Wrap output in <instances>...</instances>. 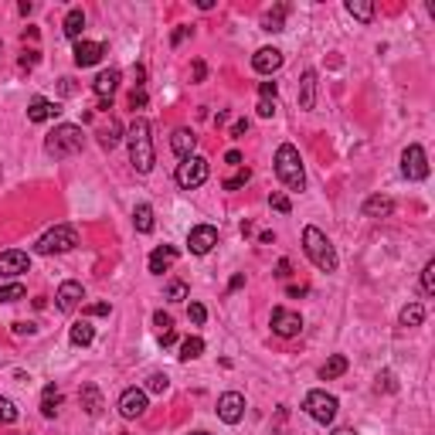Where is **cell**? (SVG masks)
Masks as SVG:
<instances>
[{"label": "cell", "instance_id": "obj_1", "mask_svg": "<svg viewBox=\"0 0 435 435\" xmlns=\"http://www.w3.org/2000/svg\"><path fill=\"white\" fill-rule=\"evenodd\" d=\"M126 143H129V163L136 167V174H150L156 163V154H154V136H150V123L143 116H136L129 123V133H126Z\"/></svg>", "mask_w": 435, "mask_h": 435}, {"label": "cell", "instance_id": "obj_2", "mask_svg": "<svg viewBox=\"0 0 435 435\" xmlns=\"http://www.w3.org/2000/svg\"><path fill=\"white\" fill-rule=\"evenodd\" d=\"M82 147H85V133H82V126H72V123L54 126L52 133H48V140H45V154L54 156V160L75 156Z\"/></svg>", "mask_w": 435, "mask_h": 435}, {"label": "cell", "instance_id": "obj_3", "mask_svg": "<svg viewBox=\"0 0 435 435\" xmlns=\"http://www.w3.org/2000/svg\"><path fill=\"white\" fill-rule=\"evenodd\" d=\"M303 252H307V258L320 269V272H337V252H333L330 238H327L320 228L309 225V228L303 231Z\"/></svg>", "mask_w": 435, "mask_h": 435}, {"label": "cell", "instance_id": "obj_4", "mask_svg": "<svg viewBox=\"0 0 435 435\" xmlns=\"http://www.w3.org/2000/svg\"><path fill=\"white\" fill-rule=\"evenodd\" d=\"M276 174H279V180L289 191H303L307 187V170H303L300 150L293 143H282L279 150H276Z\"/></svg>", "mask_w": 435, "mask_h": 435}, {"label": "cell", "instance_id": "obj_5", "mask_svg": "<svg viewBox=\"0 0 435 435\" xmlns=\"http://www.w3.org/2000/svg\"><path fill=\"white\" fill-rule=\"evenodd\" d=\"M75 245H78V231L72 225H54L52 231H45L34 242V252L38 256H61V252H72Z\"/></svg>", "mask_w": 435, "mask_h": 435}, {"label": "cell", "instance_id": "obj_6", "mask_svg": "<svg viewBox=\"0 0 435 435\" xmlns=\"http://www.w3.org/2000/svg\"><path fill=\"white\" fill-rule=\"evenodd\" d=\"M207 174H211V163H207L205 156H187V160H180L177 163L174 180H177L180 191H198V187L207 180Z\"/></svg>", "mask_w": 435, "mask_h": 435}, {"label": "cell", "instance_id": "obj_7", "mask_svg": "<svg viewBox=\"0 0 435 435\" xmlns=\"http://www.w3.org/2000/svg\"><path fill=\"white\" fill-rule=\"evenodd\" d=\"M337 408H340V401L327 395V391H309L307 398H303V411H307L313 422H320V425H330L333 418H337Z\"/></svg>", "mask_w": 435, "mask_h": 435}, {"label": "cell", "instance_id": "obj_8", "mask_svg": "<svg viewBox=\"0 0 435 435\" xmlns=\"http://www.w3.org/2000/svg\"><path fill=\"white\" fill-rule=\"evenodd\" d=\"M401 177L408 180H425L429 177V156L418 143H408L405 154H401Z\"/></svg>", "mask_w": 435, "mask_h": 435}, {"label": "cell", "instance_id": "obj_9", "mask_svg": "<svg viewBox=\"0 0 435 435\" xmlns=\"http://www.w3.org/2000/svg\"><path fill=\"white\" fill-rule=\"evenodd\" d=\"M147 408H150V395L143 391V388H126L123 395H119V415L123 418H140V415H147Z\"/></svg>", "mask_w": 435, "mask_h": 435}, {"label": "cell", "instance_id": "obj_10", "mask_svg": "<svg viewBox=\"0 0 435 435\" xmlns=\"http://www.w3.org/2000/svg\"><path fill=\"white\" fill-rule=\"evenodd\" d=\"M119 68H105L96 75L92 82V92L99 96V109H112V96H116V89H119Z\"/></svg>", "mask_w": 435, "mask_h": 435}, {"label": "cell", "instance_id": "obj_11", "mask_svg": "<svg viewBox=\"0 0 435 435\" xmlns=\"http://www.w3.org/2000/svg\"><path fill=\"white\" fill-rule=\"evenodd\" d=\"M218 418H221L225 425H238V422L245 418V395L225 391V395L218 398Z\"/></svg>", "mask_w": 435, "mask_h": 435}, {"label": "cell", "instance_id": "obj_12", "mask_svg": "<svg viewBox=\"0 0 435 435\" xmlns=\"http://www.w3.org/2000/svg\"><path fill=\"white\" fill-rule=\"evenodd\" d=\"M303 330V316L296 309H286V307H276L272 309V333L279 337H296Z\"/></svg>", "mask_w": 435, "mask_h": 435}, {"label": "cell", "instance_id": "obj_13", "mask_svg": "<svg viewBox=\"0 0 435 435\" xmlns=\"http://www.w3.org/2000/svg\"><path fill=\"white\" fill-rule=\"evenodd\" d=\"M214 245H218V228L214 225H198V228H191V235H187V249L194 256H207Z\"/></svg>", "mask_w": 435, "mask_h": 435}, {"label": "cell", "instance_id": "obj_14", "mask_svg": "<svg viewBox=\"0 0 435 435\" xmlns=\"http://www.w3.org/2000/svg\"><path fill=\"white\" fill-rule=\"evenodd\" d=\"M85 300V289H82V282L68 279L58 286V293H54V307L61 309V313H75V307Z\"/></svg>", "mask_w": 435, "mask_h": 435}, {"label": "cell", "instance_id": "obj_15", "mask_svg": "<svg viewBox=\"0 0 435 435\" xmlns=\"http://www.w3.org/2000/svg\"><path fill=\"white\" fill-rule=\"evenodd\" d=\"M75 65L78 68H92V65H99L105 54V45L103 41H75Z\"/></svg>", "mask_w": 435, "mask_h": 435}, {"label": "cell", "instance_id": "obj_16", "mask_svg": "<svg viewBox=\"0 0 435 435\" xmlns=\"http://www.w3.org/2000/svg\"><path fill=\"white\" fill-rule=\"evenodd\" d=\"M31 269V256L21 249H7L0 252V276H21Z\"/></svg>", "mask_w": 435, "mask_h": 435}, {"label": "cell", "instance_id": "obj_17", "mask_svg": "<svg viewBox=\"0 0 435 435\" xmlns=\"http://www.w3.org/2000/svg\"><path fill=\"white\" fill-rule=\"evenodd\" d=\"M252 68H256L258 75H272V72H279L282 68V52L279 48H258L252 54Z\"/></svg>", "mask_w": 435, "mask_h": 435}, {"label": "cell", "instance_id": "obj_18", "mask_svg": "<svg viewBox=\"0 0 435 435\" xmlns=\"http://www.w3.org/2000/svg\"><path fill=\"white\" fill-rule=\"evenodd\" d=\"M61 116V105L52 103V99H31V105H27V119L31 123H48V119H58Z\"/></svg>", "mask_w": 435, "mask_h": 435}, {"label": "cell", "instance_id": "obj_19", "mask_svg": "<svg viewBox=\"0 0 435 435\" xmlns=\"http://www.w3.org/2000/svg\"><path fill=\"white\" fill-rule=\"evenodd\" d=\"M174 262H177V249H174V245H160V249H154L150 258H147V265H150L154 276H163Z\"/></svg>", "mask_w": 435, "mask_h": 435}, {"label": "cell", "instance_id": "obj_20", "mask_svg": "<svg viewBox=\"0 0 435 435\" xmlns=\"http://www.w3.org/2000/svg\"><path fill=\"white\" fill-rule=\"evenodd\" d=\"M194 147H198V136H194V129H174V136H170V150H174L180 160L194 156Z\"/></svg>", "mask_w": 435, "mask_h": 435}, {"label": "cell", "instance_id": "obj_21", "mask_svg": "<svg viewBox=\"0 0 435 435\" xmlns=\"http://www.w3.org/2000/svg\"><path fill=\"white\" fill-rule=\"evenodd\" d=\"M391 214H395V201L384 194H374L364 201V218H391Z\"/></svg>", "mask_w": 435, "mask_h": 435}, {"label": "cell", "instance_id": "obj_22", "mask_svg": "<svg viewBox=\"0 0 435 435\" xmlns=\"http://www.w3.org/2000/svg\"><path fill=\"white\" fill-rule=\"evenodd\" d=\"M78 401H82L85 415H99V411H103V391H99L96 384H82V391H78Z\"/></svg>", "mask_w": 435, "mask_h": 435}, {"label": "cell", "instance_id": "obj_23", "mask_svg": "<svg viewBox=\"0 0 435 435\" xmlns=\"http://www.w3.org/2000/svg\"><path fill=\"white\" fill-rule=\"evenodd\" d=\"M316 105V72L307 68L300 78V109H313Z\"/></svg>", "mask_w": 435, "mask_h": 435}, {"label": "cell", "instance_id": "obj_24", "mask_svg": "<svg viewBox=\"0 0 435 435\" xmlns=\"http://www.w3.org/2000/svg\"><path fill=\"white\" fill-rule=\"evenodd\" d=\"M68 340H72V347H89L92 340H96V327L82 316V320H75L72 323V330H68Z\"/></svg>", "mask_w": 435, "mask_h": 435}, {"label": "cell", "instance_id": "obj_25", "mask_svg": "<svg viewBox=\"0 0 435 435\" xmlns=\"http://www.w3.org/2000/svg\"><path fill=\"white\" fill-rule=\"evenodd\" d=\"M61 31H65V38L78 41V38H82V31H85V10H82V7H72V10L65 14V24H61Z\"/></svg>", "mask_w": 435, "mask_h": 435}, {"label": "cell", "instance_id": "obj_26", "mask_svg": "<svg viewBox=\"0 0 435 435\" xmlns=\"http://www.w3.org/2000/svg\"><path fill=\"white\" fill-rule=\"evenodd\" d=\"M286 14H289V3H279L276 10H269V14L262 17V31H272V34L286 31Z\"/></svg>", "mask_w": 435, "mask_h": 435}, {"label": "cell", "instance_id": "obj_27", "mask_svg": "<svg viewBox=\"0 0 435 435\" xmlns=\"http://www.w3.org/2000/svg\"><path fill=\"white\" fill-rule=\"evenodd\" d=\"M58 408H61V391H58L54 384H48V388L41 391V415H45V418H54Z\"/></svg>", "mask_w": 435, "mask_h": 435}, {"label": "cell", "instance_id": "obj_28", "mask_svg": "<svg viewBox=\"0 0 435 435\" xmlns=\"http://www.w3.org/2000/svg\"><path fill=\"white\" fill-rule=\"evenodd\" d=\"M133 225L140 235H150L154 231V207L150 205H136L133 207Z\"/></svg>", "mask_w": 435, "mask_h": 435}, {"label": "cell", "instance_id": "obj_29", "mask_svg": "<svg viewBox=\"0 0 435 435\" xmlns=\"http://www.w3.org/2000/svg\"><path fill=\"white\" fill-rule=\"evenodd\" d=\"M347 14L357 17L360 24H371L374 21V3L371 0H347Z\"/></svg>", "mask_w": 435, "mask_h": 435}, {"label": "cell", "instance_id": "obj_30", "mask_svg": "<svg viewBox=\"0 0 435 435\" xmlns=\"http://www.w3.org/2000/svg\"><path fill=\"white\" fill-rule=\"evenodd\" d=\"M201 354H205V340L201 337H184L180 340V354H177L180 360H198Z\"/></svg>", "mask_w": 435, "mask_h": 435}, {"label": "cell", "instance_id": "obj_31", "mask_svg": "<svg viewBox=\"0 0 435 435\" xmlns=\"http://www.w3.org/2000/svg\"><path fill=\"white\" fill-rule=\"evenodd\" d=\"M340 374H347V357H344V354H333V357L320 367V378H323V381H333V378H340Z\"/></svg>", "mask_w": 435, "mask_h": 435}, {"label": "cell", "instance_id": "obj_32", "mask_svg": "<svg viewBox=\"0 0 435 435\" xmlns=\"http://www.w3.org/2000/svg\"><path fill=\"white\" fill-rule=\"evenodd\" d=\"M119 140H123V126H119V119H109V126L99 129V143H103V150H112Z\"/></svg>", "mask_w": 435, "mask_h": 435}, {"label": "cell", "instance_id": "obj_33", "mask_svg": "<svg viewBox=\"0 0 435 435\" xmlns=\"http://www.w3.org/2000/svg\"><path fill=\"white\" fill-rule=\"evenodd\" d=\"M422 320H425V307L422 303H408V307L401 309V316H398L401 327H418Z\"/></svg>", "mask_w": 435, "mask_h": 435}, {"label": "cell", "instance_id": "obj_34", "mask_svg": "<svg viewBox=\"0 0 435 435\" xmlns=\"http://www.w3.org/2000/svg\"><path fill=\"white\" fill-rule=\"evenodd\" d=\"M27 289L24 282H7V286H0V303H17V300H24Z\"/></svg>", "mask_w": 435, "mask_h": 435}, {"label": "cell", "instance_id": "obj_35", "mask_svg": "<svg viewBox=\"0 0 435 435\" xmlns=\"http://www.w3.org/2000/svg\"><path fill=\"white\" fill-rule=\"evenodd\" d=\"M249 177H252V170H249V167H238V170H235V174H231L221 187H225V191H238V187H245V184H249Z\"/></svg>", "mask_w": 435, "mask_h": 435}, {"label": "cell", "instance_id": "obj_36", "mask_svg": "<svg viewBox=\"0 0 435 435\" xmlns=\"http://www.w3.org/2000/svg\"><path fill=\"white\" fill-rule=\"evenodd\" d=\"M167 388H170V378H167V374H150L143 391H147V395H163Z\"/></svg>", "mask_w": 435, "mask_h": 435}, {"label": "cell", "instance_id": "obj_37", "mask_svg": "<svg viewBox=\"0 0 435 435\" xmlns=\"http://www.w3.org/2000/svg\"><path fill=\"white\" fill-rule=\"evenodd\" d=\"M187 293H191V289H187V282H180V279H174L170 286H167V300H170V303H184V300H187Z\"/></svg>", "mask_w": 435, "mask_h": 435}, {"label": "cell", "instance_id": "obj_38", "mask_svg": "<svg viewBox=\"0 0 435 435\" xmlns=\"http://www.w3.org/2000/svg\"><path fill=\"white\" fill-rule=\"evenodd\" d=\"M10 422H17V405L10 398H0V425H10Z\"/></svg>", "mask_w": 435, "mask_h": 435}, {"label": "cell", "instance_id": "obj_39", "mask_svg": "<svg viewBox=\"0 0 435 435\" xmlns=\"http://www.w3.org/2000/svg\"><path fill=\"white\" fill-rule=\"evenodd\" d=\"M422 289H425L429 296L435 293V258H429V262H425V269H422Z\"/></svg>", "mask_w": 435, "mask_h": 435}, {"label": "cell", "instance_id": "obj_40", "mask_svg": "<svg viewBox=\"0 0 435 435\" xmlns=\"http://www.w3.org/2000/svg\"><path fill=\"white\" fill-rule=\"evenodd\" d=\"M154 323H156V330H160V333L174 330V316H170V313H163V309H156V313H154Z\"/></svg>", "mask_w": 435, "mask_h": 435}, {"label": "cell", "instance_id": "obj_41", "mask_svg": "<svg viewBox=\"0 0 435 435\" xmlns=\"http://www.w3.org/2000/svg\"><path fill=\"white\" fill-rule=\"evenodd\" d=\"M82 313H85V320H89V316H109V313H112V307H109V303H89V307L82 309Z\"/></svg>", "mask_w": 435, "mask_h": 435}, {"label": "cell", "instance_id": "obj_42", "mask_svg": "<svg viewBox=\"0 0 435 435\" xmlns=\"http://www.w3.org/2000/svg\"><path fill=\"white\" fill-rule=\"evenodd\" d=\"M187 316H191V323H198V327H201V323L207 320V309L201 307V303H191V309H187Z\"/></svg>", "mask_w": 435, "mask_h": 435}, {"label": "cell", "instance_id": "obj_43", "mask_svg": "<svg viewBox=\"0 0 435 435\" xmlns=\"http://www.w3.org/2000/svg\"><path fill=\"white\" fill-rule=\"evenodd\" d=\"M269 205L276 207V211H282V214H289V211H293V205H289V198H286V194H272V198H269Z\"/></svg>", "mask_w": 435, "mask_h": 435}, {"label": "cell", "instance_id": "obj_44", "mask_svg": "<svg viewBox=\"0 0 435 435\" xmlns=\"http://www.w3.org/2000/svg\"><path fill=\"white\" fill-rule=\"evenodd\" d=\"M258 116H262V119H269V116H276V99H258Z\"/></svg>", "mask_w": 435, "mask_h": 435}, {"label": "cell", "instance_id": "obj_45", "mask_svg": "<svg viewBox=\"0 0 435 435\" xmlns=\"http://www.w3.org/2000/svg\"><path fill=\"white\" fill-rule=\"evenodd\" d=\"M378 388H384V391H398V384H395V374H391V371L378 374Z\"/></svg>", "mask_w": 435, "mask_h": 435}, {"label": "cell", "instance_id": "obj_46", "mask_svg": "<svg viewBox=\"0 0 435 435\" xmlns=\"http://www.w3.org/2000/svg\"><path fill=\"white\" fill-rule=\"evenodd\" d=\"M258 99H276V82H258Z\"/></svg>", "mask_w": 435, "mask_h": 435}, {"label": "cell", "instance_id": "obj_47", "mask_svg": "<svg viewBox=\"0 0 435 435\" xmlns=\"http://www.w3.org/2000/svg\"><path fill=\"white\" fill-rule=\"evenodd\" d=\"M129 105H133V109H143V105H147V92H143V89H133V92H129Z\"/></svg>", "mask_w": 435, "mask_h": 435}, {"label": "cell", "instance_id": "obj_48", "mask_svg": "<svg viewBox=\"0 0 435 435\" xmlns=\"http://www.w3.org/2000/svg\"><path fill=\"white\" fill-rule=\"evenodd\" d=\"M38 327L34 323H14V337H24V333H34Z\"/></svg>", "mask_w": 435, "mask_h": 435}, {"label": "cell", "instance_id": "obj_49", "mask_svg": "<svg viewBox=\"0 0 435 435\" xmlns=\"http://www.w3.org/2000/svg\"><path fill=\"white\" fill-rule=\"evenodd\" d=\"M205 75H207V68H205V61L198 58V61H194V82H205Z\"/></svg>", "mask_w": 435, "mask_h": 435}, {"label": "cell", "instance_id": "obj_50", "mask_svg": "<svg viewBox=\"0 0 435 435\" xmlns=\"http://www.w3.org/2000/svg\"><path fill=\"white\" fill-rule=\"evenodd\" d=\"M249 133V119H238L235 126H231V136H245Z\"/></svg>", "mask_w": 435, "mask_h": 435}, {"label": "cell", "instance_id": "obj_51", "mask_svg": "<svg viewBox=\"0 0 435 435\" xmlns=\"http://www.w3.org/2000/svg\"><path fill=\"white\" fill-rule=\"evenodd\" d=\"M225 163H231V167H242V154H238V150H228V154H225Z\"/></svg>", "mask_w": 435, "mask_h": 435}, {"label": "cell", "instance_id": "obj_52", "mask_svg": "<svg viewBox=\"0 0 435 435\" xmlns=\"http://www.w3.org/2000/svg\"><path fill=\"white\" fill-rule=\"evenodd\" d=\"M187 34H191V27H177V31H174V38H170V45H180Z\"/></svg>", "mask_w": 435, "mask_h": 435}, {"label": "cell", "instance_id": "obj_53", "mask_svg": "<svg viewBox=\"0 0 435 435\" xmlns=\"http://www.w3.org/2000/svg\"><path fill=\"white\" fill-rule=\"evenodd\" d=\"M276 276H279V279H286V276H289V262H286V258H282L279 265H276Z\"/></svg>", "mask_w": 435, "mask_h": 435}, {"label": "cell", "instance_id": "obj_54", "mask_svg": "<svg viewBox=\"0 0 435 435\" xmlns=\"http://www.w3.org/2000/svg\"><path fill=\"white\" fill-rule=\"evenodd\" d=\"M61 92H65V96H72V92H75V85H72V78H61Z\"/></svg>", "mask_w": 435, "mask_h": 435}, {"label": "cell", "instance_id": "obj_55", "mask_svg": "<svg viewBox=\"0 0 435 435\" xmlns=\"http://www.w3.org/2000/svg\"><path fill=\"white\" fill-rule=\"evenodd\" d=\"M286 293H289V296H307V286H289Z\"/></svg>", "mask_w": 435, "mask_h": 435}, {"label": "cell", "instance_id": "obj_56", "mask_svg": "<svg viewBox=\"0 0 435 435\" xmlns=\"http://www.w3.org/2000/svg\"><path fill=\"white\" fill-rule=\"evenodd\" d=\"M242 286H245V276H235V279L228 282V289H231V293H235V289H242Z\"/></svg>", "mask_w": 435, "mask_h": 435}, {"label": "cell", "instance_id": "obj_57", "mask_svg": "<svg viewBox=\"0 0 435 435\" xmlns=\"http://www.w3.org/2000/svg\"><path fill=\"white\" fill-rule=\"evenodd\" d=\"M17 10H21V14H24V17H27V14L34 10V3H31V0H21V7H17Z\"/></svg>", "mask_w": 435, "mask_h": 435}, {"label": "cell", "instance_id": "obj_58", "mask_svg": "<svg viewBox=\"0 0 435 435\" xmlns=\"http://www.w3.org/2000/svg\"><path fill=\"white\" fill-rule=\"evenodd\" d=\"M160 344H163V347H170V344H174V330H170V333H160Z\"/></svg>", "mask_w": 435, "mask_h": 435}, {"label": "cell", "instance_id": "obj_59", "mask_svg": "<svg viewBox=\"0 0 435 435\" xmlns=\"http://www.w3.org/2000/svg\"><path fill=\"white\" fill-rule=\"evenodd\" d=\"M333 435H357V432H354V429H337Z\"/></svg>", "mask_w": 435, "mask_h": 435}, {"label": "cell", "instance_id": "obj_60", "mask_svg": "<svg viewBox=\"0 0 435 435\" xmlns=\"http://www.w3.org/2000/svg\"><path fill=\"white\" fill-rule=\"evenodd\" d=\"M187 435H211V432H187Z\"/></svg>", "mask_w": 435, "mask_h": 435}]
</instances>
